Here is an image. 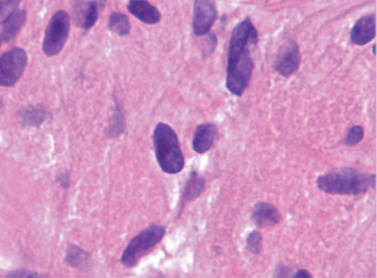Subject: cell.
<instances>
[{
  "label": "cell",
  "instance_id": "1",
  "mask_svg": "<svg viewBox=\"0 0 377 278\" xmlns=\"http://www.w3.org/2000/svg\"><path fill=\"white\" fill-rule=\"evenodd\" d=\"M259 34L250 18L233 28L228 48L226 87L233 95L243 96L254 70L250 47L257 46Z\"/></svg>",
  "mask_w": 377,
  "mask_h": 278
},
{
  "label": "cell",
  "instance_id": "2",
  "mask_svg": "<svg viewBox=\"0 0 377 278\" xmlns=\"http://www.w3.org/2000/svg\"><path fill=\"white\" fill-rule=\"evenodd\" d=\"M316 186L327 194L359 196L371 187V176L356 169L345 168L319 176Z\"/></svg>",
  "mask_w": 377,
  "mask_h": 278
},
{
  "label": "cell",
  "instance_id": "3",
  "mask_svg": "<svg viewBox=\"0 0 377 278\" xmlns=\"http://www.w3.org/2000/svg\"><path fill=\"white\" fill-rule=\"evenodd\" d=\"M156 159L165 174L175 175L185 167V157L178 135L167 123H160L153 131Z\"/></svg>",
  "mask_w": 377,
  "mask_h": 278
},
{
  "label": "cell",
  "instance_id": "4",
  "mask_svg": "<svg viewBox=\"0 0 377 278\" xmlns=\"http://www.w3.org/2000/svg\"><path fill=\"white\" fill-rule=\"evenodd\" d=\"M165 233V227L158 224L141 230L128 243L120 258L122 264L126 267L137 265L143 255L162 241Z\"/></svg>",
  "mask_w": 377,
  "mask_h": 278
},
{
  "label": "cell",
  "instance_id": "5",
  "mask_svg": "<svg viewBox=\"0 0 377 278\" xmlns=\"http://www.w3.org/2000/svg\"><path fill=\"white\" fill-rule=\"evenodd\" d=\"M71 29L69 14L59 11L52 15L45 33L42 50L47 56H54L62 52L69 40Z\"/></svg>",
  "mask_w": 377,
  "mask_h": 278
},
{
  "label": "cell",
  "instance_id": "6",
  "mask_svg": "<svg viewBox=\"0 0 377 278\" xmlns=\"http://www.w3.org/2000/svg\"><path fill=\"white\" fill-rule=\"evenodd\" d=\"M28 64L27 52L13 48L0 57V86L13 87L23 75Z\"/></svg>",
  "mask_w": 377,
  "mask_h": 278
},
{
  "label": "cell",
  "instance_id": "7",
  "mask_svg": "<svg viewBox=\"0 0 377 278\" xmlns=\"http://www.w3.org/2000/svg\"><path fill=\"white\" fill-rule=\"evenodd\" d=\"M214 0H195L193 8V32L196 36H204L212 28L216 19Z\"/></svg>",
  "mask_w": 377,
  "mask_h": 278
},
{
  "label": "cell",
  "instance_id": "8",
  "mask_svg": "<svg viewBox=\"0 0 377 278\" xmlns=\"http://www.w3.org/2000/svg\"><path fill=\"white\" fill-rule=\"evenodd\" d=\"M301 54L296 41L291 40L283 44L274 60V68L282 76L289 78L299 69Z\"/></svg>",
  "mask_w": 377,
  "mask_h": 278
},
{
  "label": "cell",
  "instance_id": "9",
  "mask_svg": "<svg viewBox=\"0 0 377 278\" xmlns=\"http://www.w3.org/2000/svg\"><path fill=\"white\" fill-rule=\"evenodd\" d=\"M251 219L259 229L274 227L282 221V215L278 209L270 203L259 202L252 212Z\"/></svg>",
  "mask_w": 377,
  "mask_h": 278
},
{
  "label": "cell",
  "instance_id": "10",
  "mask_svg": "<svg viewBox=\"0 0 377 278\" xmlns=\"http://www.w3.org/2000/svg\"><path fill=\"white\" fill-rule=\"evenodd\" d=\"M376 25L374 14H367L359 18L350 33L352 42L356 46L364 47L373 41L376 36Z\"/></svg>",
  "mask_w": 377,
  "mask_h": 278
},
{
  "label": "cell",
  "instance_id": "11",
  "mask_svg": "<svg viewBox=\"0 0 377 278\" xmlns=\"http://www.w3.org/2000/svg\"><path fill=\"white\" fill-rule=\"evenodd\" d=\"M99 11L93 1L75 0L74 6V21L77 26L88 31L96 23Z\"/></svg>",
  "mask_w": 377,
  "mask_h": 278
},
{
  "label": "cell",
  "instance_id": "12",
  "mask_svg": "<svg viewBox=\"0 0 377 278\" xmlns=\"http://www.w3.org/2000/svg\"><path fill=\"white\" fill-rule=\"evenodd\" d=\"M217 126L214 123H202L195 128L193 133L194 152L203 155L213 147L217 136Z\"/></svg>",
  "mask_w": 377,
  "mask_h": 278
},
{
  "label": "cell",
  "instance_id": "13",
  "mask_svg": "<svg viewBox=\"0 0 377 278\" xmlns=\"http://www.w3.org/2000/svg\"><path fill=\"white\" fill-rule=\"evenodd\" d=\"M127 10L142 23L147 25H156L161 19L159 10L147 0H130Z\"/></svg>",
  "mask_w": 377,
  "mask_h": 278
},
{
  "label": "cell",
  "instance_id": "14",
  "mask_svg": "<svg viewBox=\"0 0 377 278\" xmlns=\"http://www.w3.org/2000/svg\"><path fill=\"white\" fill-rule=\"evenodd\" d=\"M27 13L25 10L15 11L3 24L0 37L5 42H10L20 32L25 24Z\"/></svg>",
  "mask_w": 377,
  "mask_h": 278
},
{
  "label": "cell",
  "instance_id": "15",
  "mask_svg": "<svg viewBox=\"0 0 377 278\" xmlns=\"http://www.w3.org/2000/svg\"><path fill=\"white\" fill-rule=\"evenodd\" d=\"M206 190V179L196 170L191 171L185 183L182 200L185 203L197 200Z\"/></svg>",
  "mask_w": 377,
  "mask_h": 278
},
{
  "label": "cell",
  "instance_id": "16",
  "mask_svg": "<svg viewBox=\"0 0 377 278\" xmlns=\"http://www.w3.org/2000/svg\"><path fill=\"white\" fill-rule=\"evenodd\" d=\"M19 116L22 123L28 126L40 127L50 117V111L47 108L36 105L29 107L20 111Z\"/></svg>",
  "mask_w": 377,
  "mask_h": 278
},
{
  "label": "cell",
  "instance_id": "17",
  "mask_svg": "<svg viewBox=\"0 0 377 278\" xmlns=\"http://www.w3.org/2000/svg\"><path fill=\"white\" fill-rule=\"evenodd\" d=\"M65 260L72 268L88 270L91 265V255L77 245H71L66 250Z\"/></svg>",
  "mask_w": 377,
  "mask_h": 278
},
{
  "label": "cell",
  "instance_id": "18",
  "mask_svg": "<svg viewBox=\"0 0 377 278\" xmlns=\"http://www.w3.org/2000/svg\"><path fill=\"white\" fill-rule=\"evenodd\" d=\"M108 27L112 32L120 37L126 36L131 32L129 18H128L126 14L122 12L111 13Z\"/></svg>",
  "mask_w": 377,
  "mask_h": 278
},
{
  "label": "cell",
  "instance_id": "19",
  "mask_svg": "<svg viewBox=\"0 0 377 278\" xmlns=\"http://www.w3.org/2000/svg\"><path fill=\"white\" fill-rule=\"evenodd\" d=\"M125 127V117L122 107L117 105L116 110L111 119L108 128V135L110 138H116L123 133Z\"/></svg>",
  "mask_w": 377,
  "mask_h": 278
},
{
  "label": "cell",
  "instance_id": "20",
  "mask_svg": "<svg viewBox=\"0 0 377 278\" xmlns=\"http://www.w3.org/2000/svg\"><path fill=\"white\" fill-rule=\"evenodd\" d=\"M245 249L254 255H259L262 250V236L258 231L253 230L246 239Z\"/></svg>",
  "mask_w": 377,
  "mask_h": 278
},
{
  "label": "cell",
  "instance_id": "21",
  "mask_svg": "<svg viewBox=\"0 0 377 278\" xmlns=\"http://www.w3.org/2000/svg\"><path fill=\"white\" fill-rule=\"evenodd\" d=\"M364 128L360 125L353 126L344 140V145L348 147L356 146L364 138Z\"/></svg>",
  "mask_w": 377,
  "mask_h": 278
},
{
  "label": "cell",
  "instance_id": "22",
  "mask_svg": "<svg viewBox=\"0 0 377 278\" xmlns=\"http://www.w3.org/2000/svg\"><path fill=\"white\" fill-rule=\"evenodd\" d=\"M20 2L21 0H0V25H3L18 10Z\"/></svg>",
  "mask_w": 377,
  "mask_h": 278
},
{
  "label": "cell",
  "instance_id": "23",
  "mask_svg": "<svg viewBox=\"0 0 377 278\" xmlns=\"http://www.w3.org/2000/svg\"><path fill=\"white\" fill-rule=\"evenodd\" d=\"M6 277H13V278H18V277H30V278L44 277V276L40 275V274L31 272V270H25V269H21V270H13V272H12L10 274H8V275H7Z\"/></svg>",
  "mask_w": 377,
  "mask_h": 278
},
{
  "label": "cell",
  "instance_id": "24",
  "mask_svg": "<svg viewBox=\"0 0 377 278\" xmlns=\"http://www.w3.org/2000/svg\"><path fill=\"white\" fill-rule=\"evenodd\" d=\"M57 182L63 189L70 187V176L67 171H62L57 176Z\"/></svg>",
  "mask_w": 377,
  "mask_h": 278
},
{
  "label": "cell",
  "instance_id": "25",
  "mask_svg": "<svg viewBox=\"0 0 377 278\" xmlns=\"http://www.w3.org/2000/svg\"><path fill=\"white\" fill-rule=\"evenodd\" d=\"M290 274H291V270L288 267L280 264L277 266L276 270H275V275L274 277H291L289 275Z\"/></svg>",
  "mask_w": 377,
  "mask_h": 278
},
{
  "label": "cell",
  "instance_id": "26",
  "mask_svg": "<svg viewBox=\"0 0 377 278\" xmlns=\"http://www.w3.org/2000/svg\"><path fill=\"white\" fill-rule=\"evenodd\" d=\"M292 278H313V276L308 270L306 269H300L298 272L291 276Z\"/></svg>",
  "mask_w": 377,
  "mask_h": 278
},
{
  "label": "cell",
  "instance_id": "27",
  "mask_svg": "<svg viewBox=\"0 0 377 278\" xmlns=\"http://www.w3.org/2000/svg\"><path fill=\"white\" fill-rule=\"evenodd\" d=\"M93 2L95 4L98 11L100 12L104 9L105 4H107V0H94Z\"/></svg>",
  "mask_w": 377,
  "mask_h": 278
},
{
  "label": "cell",
  "instance_id": "28",
  "mask_svg": "<svg viewBox=\"0 0 377 278\" xmlns=\"http://www.w3.org/2000/svg\"><path fill=\"white\" fill-rule=\"evenodd\" d=\"M371 187L373 190H376V174H371Z\"/></svg>",
  "mask_w": 377,
  "mask_h": 278
},
{
  "label": "cell",
  "instance_id": "29",
  "mask_svg": "<svg viewBox=\"0 0 377 278\" xmlns=\"http://www.w3.org/2000/svg\"><path fill=\"white\" fill-rule=\"evenodd\" d=\"M3 107H4V102H3L2 99H1V97H0V111H1Z\"/></svg>",
  "mask_w": 377,
  "mask_h": 278
},
{
  "label": "cell",
  "instance_id": "30",
  "mask_svg": "<svg viewBox=\"0 0 377 278\" xmlns=\"http://www.w3.org/2000/svg\"><path fill=\"white\" fill-rule=\"evenodd\" d=\"M376 44L373 46V54L376 55Z\"/></svg>",
  "mask_w": 377,
  "mask_h": 278
},
{
  "label": "cell",
  "instance_id": "31",
  "mask_svg": "<svg viewBox=\"0 0 377 278\" xmlns=\"http://www.w3.org/2000/svg\"><path fill=\"white\" fill-rule=\"evenodd\" d=\"M0 47H1V42H0Z\"/></svg>",
  "mask_w": 377,
  "mask_h": 278
}]
</instances>
